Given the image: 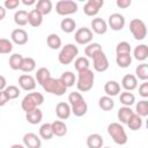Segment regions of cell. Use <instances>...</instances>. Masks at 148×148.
Returning a JSON list of instances; mask_svg holds the SVG:
<instances>
[{"label": "cell", "mask_w": 148, "mask_h": 148, "mask_svg": "<svg viewBox=\"0 0 148 148\" xmlns=\"http://www.w3.org/2000/svg\"><path fill=\"white\" fill-rule=\"evenodd\" d=\"M99 51H102V46L99 43H89L86 47H84V54L87 58H94V56L96 53H98Z\"/></svg>", "instance_id": "836d02e7"}, {"label": "cell", "mask_w": 148, "mask_h": 148, "mask_svg": "<svg viewBox=\"0 0 148 148\" xmlns=\"http://www.w3.org/2000/svg\"><path fill=\"white\" fill-rule=\"evenodd\" d=\"M102 148H111V147H102Z\"/></svg>", "instance_id": "9f6ffc18"}, {"label": "cell", "mask_w": 148, "mask_h": 148, "mask_svg": "<svg viewBox=\"0 0 148 148\" xmlns=\"http://www.w3.org/2000/svg\"><path fill=\"white\" fill-rule=\"evenodd\" d=\"M36 0H22V3L25 5V6H32V5H36Z\"/></svg>", "instance_id": "db71d44e"}, {"label": "cell", "mask_w": 148, "mask_h": 148, "mask_svg": "<svg viewBox=\"0 0 148 148\" xmlns=\"http://www.w3.org/2000/svg\"><path fill=\"white\" fill-rule=\"evenodd\" d=\"M18 86L25 91H32L36 88V80L30 74H22L18 77Z\"/></svg>", "instance_id": "7c38bea8"}, {"label": "cell", "mask_w": 148, "mask_h": 148, "mask_svg": "<svg viewBox=\"0 0 148 148\" xmlns=\"http://www.w3.org/2000/svg\"><path fill=\"white\" fill-rule=\"evenodd\" d=\"M59 79L64 82V84H65L67 88L73 87V86H74V83L76 82L75 74H74L73 72H71V71H66V72H64Z\"/></svg>", "instance_id": "e575fe53"}, {"label": "cell", "mask_w": 148, "mask_h": 148, "mask_svg": "<svg viewBox=\"0 0 148 148\" xmlns=\"http://www.w3.org/2000/svg\"><path fill=\"white\" fill-rule=\"evenodd\" d=\"M35 68H36V61L34 58H30V57L23 58L20 71H22L24 73H31L32 71H35Z\"/></svg>", "instance_id": "8d00e7d4"}, {"label": "cell", "mask_w": 148, "mask_h": 148, "mask_svg": "<svg viewBox=\"0 0 148 148\" xmlns=\"http://www.w3.org/2000/svg\"><path fill=\"white\" fill-rule=\"evenodd\" d=\"M13 50L12 40L7 38H0V54H8Z\"/></svg>", "instance_id": "7bdbcfd3"}, {"label": "cell", "mask_w": 148, "mask_h": 148, "mask_svg": "<svg viewBox=\"0 0 148 148\" xmlns=\"http://www.w3.org/2000/svg\"><path fill=\"white\" fill-rule=\"evenodd\" d=\"M72 111H71V105L68 103L65 102H59L56 105V114L60 120H65L68 119L71 116Z\"/></svg>", "instance_id": "2e32d148"}, {"label": "cell", "mask_w": 148, "mask_h": 148, "mask_svg": "<svg viewBox=\"0 0 148 148\" xmlns=\"http://www.w3.org/2000/svg\"><path fill=\"white\" fill-rule=\"evenodd\" d=\"M119 101L124 106H130L135 103V96L130 91H123L119 96Z\"/></svg>", "instance_id": "74e56055"}, {"label": "cell", "mask_w": 148, "mask_h": 148, "mask_svg": "<svg viewBox=\"0 0 148 148\" xmlns=\"http://www.w3.org/2000/svg\"><path fill=\"white\" fill-rule=\"evenodd\" d=\"M116 62L120 68H127L132 64V56L128 54H117Z\"/></svg>", "instance_id": "f35d334b"}, {"label": "cell", "mask_w": 148, "mask_h": 148, "mask_svg": "<svg viewBox=\"0 0 148 148\" xmlns=\"http://www.w3.org/2000/svg\"><path fill=\"white\" fill-rule=\"evenodd\" d=\"M10 148H25L23 145H18V143H15V145H13Z\"/></svg>", "instance_id": "11a10c76"}, {"label": "cell", "mask_w": 148, "mask_h": 148, "mask_svg": "<svg viewBox=\"0 0 148 148\" xmlns=\"http://www.w3.org/2000/svg\"><path fill=\"white\" fill-rule=\"evenodd\" d=\"M98 106L103 111H111L114 108V101L110 96H102L98 99Z\"/></svg>", "instance_id": "f1b7e54d"}, {"label": "cell", "mask_w": 148, "mask_h": 148, "mask_svg": "<svg viewBox=\"0 0 148 148\" xmlns=\"http://www.w3.org/2000/svg\"><path fill=\"white\" fill-rule=\"evenodd\" d=\"M77 9H79L77 3L73 0H59L56 3V12L58 15L61 16H68L75 14Z\"/></svg>", "instance_id": "8992f818"}, {"label": "cell", "mask_w": 148, "mask_h": 148, "mask_svg": "<svg viewBox=\"0 0 148 148\" xmlns=\"http://www.w3.org/2000/svg\"><path fill=\"white\" fill-rule=\"evenodd\" d=\"M108 134L111 136L114 143L120 145V146L125 145L128 140L127 133L120 123H111L108 126Z\"/></svg>", "instance_id": "3957f363"}, {"label": "cell", "mask_w": 148, "mask_h": 148, "mask_svg": "<svg viewBox=\"0 0 148 148\" xmlns=\"http://www.w3.org/2000/svg\"><path fill=\"white\" fill-rule=\"evenodd\" d=\"M6 17V8L0 5V21H2Z\"/></svg>", "instance_id": "f5cc1de1"}, {"label": "cell", "mask_w": 148, "mask_h": 148, "mask_svg": "<svg viewBox=\"0 0 148 148\" xmlns=\"http://www.w3.org/2000/svg\"><path fill=\"white\" fill-rule=\"evenodd\" d=\"M28 32L22 29V28H17V29H14L10 34V39H12V43L16 44V45H24L27 44L28 42Z\"/></svg>", "instance_id": "4fadbf2b"}, {"label": "cell", "mask_w": 148, "mask_h": 148, "mask_svg": "<svg viewBox=\"0 0 148 148\" xmlns=\"http://www.w3.org/2000/svg\"><path fill=\"white\" fill-rule=\"evenodd\" d=\"M39 136L44 140H50L53 138V132L50 123H45L39 127Z\"/></svg>", "instance_id": "60d3db41"}, {"label": "cell", "mask_w": 148, "mask_h": 148, "mask_svg": "<svg viewBox=\"0 0 148 148\" xmlns=\"http://www.w3.org/2000/svg\"><path fill=\"white\" fill-rule=\"evenodd\" d=\"M135 77L142 81H147L148 80V64L142 62L140 65L136 66L135 68Z\"/></svg>", "instance_id": "1f68e13d"}, {"label": "cell", "mask_w": 148, "mask_h": 148, "mask_svg": "<svg viewBox=\"0 0 148 148\" xmlns=\"http://www.w3.org/2000/svg\"><path fill=\"white\" fill-rule=\"evenodd\" d=\"M21 3L20 0H6L3 2V7L6 9H15L18 7V5Z\"/></svg>", "instance_id": "7dc6e473"}, {"label": "cell", "mask_w": 148, "mask_h": 148, "mask_svg": "<svg viewBox=\"0 0 148 148\" xmlns=\"http://www.w3.org/2000/svg\"><path fill=\"white\" fill-rule=\"evenodd\" d=\"M23 58L22 54L20 53H14L9 57V67L13 69V71H18L21 68V65H22V61H23Z\"/></svg>", "instance_id": "d590c367"}, {"label": "cell", "mask_w": 148, "mask_h": 148, "mask_svg": "<svg viewBox=\"0 0 148 148\" xmlns=\"http://www.w3.org/2000/svg\"><path fill=\"white\" fill-rule=\"evenodd\" d=\"M117 54H131V45L127 42H119L116 46Z\"/></svg>", "instance_id": "ee69618b"}, {"label": "cell", "mask_w": 148, "mask_h": 148, "mask_svg": "<svg viewBox=\"0 0 148 148\" xmlns=\"http://www.w3.org/2000/svg\"><path fill=\"white\" fill-rule=\"evenodd\" d=\"M133 113H134V111H133L130 106H121V108L118 110L117 117H118V120H119L121 124H126Z\"/></svg>", "instance_id": "4316f807"}, {"label": "cell", "mask_w": 148, "mask_h": 148, "mask_svg": "<svg viewBox=\"0 0 148 148\" xmlns=\"http://www.w3.org/2000/svg\"><path fill=\"white\" fill-rule=\"evenodd\" d=\"M133 56L139 61H145L148 58V46L146 44H140L135 46L133 51Z\"/></svg>", "instance_id": "484cf974"}, {"label": "cell", "mask_w": 148, "mask_h": 148, "mask_svg": "<svg viewBox=\"0 0 148 148\" xmlns=\"http://www.w3.org/2000/svg\"><path fill=\"white\" fill-rule=\"evenodd\" d=\"M74 39L80 45H88L92 40V31L89 28L82 27V28H80L75 31Z\"/></svg>", "instance_id": "9c48e42d"}, {"label": "cell", "mask_w": 148, "mask_h": 148, "mask_svg": "<svg viewBox=\"0 0 148 148\" xmlns=\"http://www.w3.org/2000/svg\"><path fill=\"white\" fill-rule=\"evenodd\" d=\"M138 116H140L141 118L147 117L148 116V101L147 99H142L139 101L135 105V112Z\"/></svg>", "instance_id": "ab89813d"}, {"label": "cell", "mask_w": 148, "mask_h": 148, "mask_svg": "<svg viewBox=\"0 0 148 148\" xmlns=\"http://www.w3.org/2000/svg\"><path fill=\"white\" fill-rule=\"evenodd\" d=\"M28 18H29V13L27 10H17L14 14V22L15 24L20 27H24L28 24Z\"/></svg>", "instance_id": "83f0119b"}, {"label": "cell", "mask_w": 148, "mask_h": 148, "mask_svg": "<svg viewBox=\"0 0 148 148\" xmlns=\"http://www.w3.org/2000/svg\"><path fill=\"white\" fill-rule=\"evenodd\" d=\"M86 142H87L88 148H102L103 147V143H104V140H103V138H102L101 134L92 133V134L88 135Z\"/></svg>", "instance_id": "d6986e66"}, {"label": "cell", "mask_w": 148, "mask_h": 148, "mask_svg": "<svg viewBox=\"0 0 148 148\" xmlns=\"http://www.w3.org/2000/svg\"><path fill=\"white\" fill-rule=\"evenodd\" d=\"M43 103H44L43 94H40L38 91H32V92H29L28 95H25L23 97V99L21 102V108L25 113H28V112L37 109Z\"/></svg>", "instance_id": "7a4b0ae2"}, {"label": "cell", "mask_w": 148, "mask_h": 148, "mask_svg": "<svg viewBox=\"0 0 148 148\" xmlns=\"http://www.w3.org/2000/svg\"><path fill=\"white\" fill-rule=\"evenodd\" d=\"M121 87L125 91H132L138 87V79L133 74H126L121 80Z\"/></svg>", "instance_id": "e0dca14e"}, {"label": "cell", "mask_w": 148, "mask_h": 148, "mask_svg": "<svg viewBox=\"0 0 148 148\" xmlns=\"http://www.w3.org/2000/svg\"><path fill=\"white\" fill-rule=\"evenodd\" d=\"M52 8H53V5H52L51 0H38L36 2V7H35V9H37L43 16L50 14Z\"/></svg>", "instance_id": "44dd1931"}, {"label": "cell", "mask_w": 148, "mask_h": 148, "mask_svg": "<svg viewBox=\"0 0 148 148\" xmlns=\"http://www.w3.org/2000/svg\"><path fill=\"white\" fill-rule=\"evenodd\" d=\"M5 92H6V95L8 96L9 101H10V99L17 98L20 96V92L21 91H20V89L16 86H7L6 89H5Z\"/></svg>", "instance_id": "f6af8a7d"}, {"label": "cell", "mask_w": 148, "mask_h": 148, "mask_svg": "<svg viewBox=\"0 0 148 148\" xmlns=\"http://www.w3.org/2000/svg\"><path fill=\"white\" fill-rule=\"evenodd\" d=\"M89 66H90V62H89L87 57H77L74 61V67H75L76 72L89 69Z\"/></svg>", "instance_id": "b9f144b4"}, {"label": "cell", "mask_w": 148, "mask_h": 148, "mask_svg": "<svg viewBox=\"0 0 148 148\" xmlns=\"http://www.w3.org/2000/svg\"><path fill=\"white\" fill-rule=\"evenodd\" d=\"M7 87V81H6V77L0 75V91L1 90H5Z\"/></svg>", "instance_id": "816d5d0a"}, {"label": "cell", "mask_w": 148, "mask_h": 148, "mask_svg": "<svg viewBox=\"0 0 148 148\" xmlns=\"http://www.w3.org/2000/svg\"><path fill=\"white\" fill-rule=\"evenodd\" d=\"M23 146L25 148H40L42 140L35 133H25L23 135Z\"/></svg>", "instance_id": "5bb4252c"}, {"label": "cell", "mask_w": 148, "mask_h": 148, "mask_svg": "<svg viewBox=\"0 0 148 148\" xmlns=\"http://www.w3.org/2000/svg\"><path fill=\"white\" fill-rule=\"evenodd\" d=\"M50 77H51V73H50V71H49L46 67H40L39 69H37L36 75H35L36 82H38L40 86H42L47 79H50Z\"/></svg>", "instance_id": "d6a6232c"}, {"label": "cell", "mask_w": 148, "mask_h": 148, "mask_svg": "<svg viewBox=\"0 0 148 148\" xmlns=\"http://www.w3.org/2000/svg\"><path fill=\"white\" fill-rule=\"evenodd\" d=\"M83 99V96L81 95V92H79V91H73V92H71L69 95H68V104L72 106V105H74V104H76V103H79L80 101H82Z\"/></svg>", "instance_id": "bcb514c9"}, {"label": "cell", "mask_w": 148, "mask_h": 148, "mask_svg": "<svg viewBox=\"0 0 148 148\" xmlns=\"http://www.w3.org/2000/svg\"><path fill=\"white\" fill-rule=\"evenodd\" d=\"M91 31H94L97 35H104L108 31V23L102 17H95L91 20Z\"/></svg>", "instance_id": "9a60e30c"}, {"label": "cell", "mask_w": 148, "mask_h": 148, "mask_svg": "<svg viewBox=\"0 0 148 148\" xmlns=\"http://www.w3.org/2000/svg\"><path fill=\"white\" fill-rule=\"evenodd\" d=\"M95 82V74L91 69H84L81 72H77V80H76V87L77 90L81 92H87L94 87Z\"/></svg>", "instance_id": "6da1fadb"}, {"label": "cell", "mask_w": 148, "mask_h": 148, "mask_svg": "<svg viewBox=\"0 0 148 148\" xmlns=\"http://www.w3.org/2000/svg\"><path fill=\"white\" fill-rule=\"evenodd\" d=\"M71 111H72V113H73L75 117H82V116H84V114L87 113V111H88V105H87L86 101L82 99V101H80L79 103L72 105V106H71Z\"/></svg>", "instance_id": "d4e9b609"}, {"label": "cell", "mask_w": 148, "mask_h": 148, "mask_svg": "<svg viewBox=\"0 0 148 148\" xmlns=\"http://www.w3.org/2000/svg\"><path fill=\"white\" fill-rule=\"evenodd\" d=\"M131 3H132L131 0H117V1H116L117 7H119V8H121V9L128 8V7L131 6Z\"/></svg>", "instance_id": "681fc988"}, {"label": "cell", "mask_w": 148, "mask_h": 148, "mask_svg": "<svg viewBox=\"0 0 148 148\" xmlns=\"http://www.w3.org/2000/svg\"><path fill=\"white\" fill-rule=\"evenodd\" d=\"M126 124L130 127V130H132V131H139L142 127V118L140 116H138L136 113H133Z\"/></svg>", "instance_id": "4dcf8cb0"}, {"label": "cell", "mask_w": 148, "mask_h": 148, "mask_svg": "<svg viewBox=\"0 0 148 148\" xmlns=\"http://www.w3.org/2000/svg\"><path fill=\"white\" fill-rule=\"evenodd\" d=\"M103 0H88L83 6V12L87 16H96L99 13V9L103 7Z\"/></svg>", "instance_id": "30bf717a"}, {"label": "cell", "mask_w": 148, "mask_h": 148, "mask_svg": "<svg viewBox=\"0 0 148 148\" xmlns=\"http://www.w3.org/2000/svg\"><path fill=\"white\" fill-rule=\"evenodd\" d=\"M130 31L136 40H142L147 36L146 23L140 18H133L130 22Z\"/></svg>", "instance_id": "52a82bcc"}, {"label": "cell", "mask_w": 148, "mask_h": 148, "mask_svg": "<svg viewBox=\"0 0 148 148\" xmlns=\"http://www.w3.org/2000/svg\"><path fill=\"white\" fill-rule=\"evenodd\" d=\"M125 17L124 15L119 14V13H113L109 16V21H108V25L111 28V30L113 31H120L124 29L125 27Z\"/></svg>", "instance_id": "8fae6325"}, {"label": "cell", "mask_w": 148, "mask_h": 148, "mask_svg": "<svg viewBox=\"0 0 148 148\" xmlns=\"http://www.w3.org/2000/svg\"><path fill=\"white\" fill-rule=\"evenodd\" d=\"M51 127L53 135L56 136H64L67 133V126L62 120H54L53 123H51Z\"/></svg>", "instance_id": "7402d4cb"}, {"label": "cell", "mask_w": 148, "mask_h": 148, "mask_svg": "<svg viewBox=\"0 0 148 148\" xmlns=\"http://www.w3.org/2000/svg\"><path fill=\"white\" fill-rule=\"evenodd\" d=\"M104 91L106 96H110V97L117 96L120 92V84L114 80H110L104 84Z\"/></svg>", "instance_id": "ac0fdd59"}, {"label": "cell", "mask_w": 148, "mask_h": 148, "mask_svg": "<svg viewBox=\"0 0 148 148\" xmlns=\"http://www.w3.org/2000/svg\"><path fill=\"white\" fill-rule=\"evenodd\" d=\"M77 54H79L77 46L69 43L61 47V50L58 54V60L61 65H69L74 59L77 58Z\"/></svg>", "instance_id": "5b68a950"}, {"label": "cell", "mask_w": 148, "mask_h": 148, "mask_svg": "<svg viewBox=\"0 0 148 148\" xmlns=\"http://www.w3.org/2000/svg\"><path fill=\"white\" fill-rule=\"evenodd\" d=\"M25 119H27V121H28L29 124H31V125H37V124H39V123L42 121V119H43V112H42L40 109L37 108V109H35V110H32V111L25 113Z\"/></svg>", "instance_id": "ffe728a7"}, {"label": "cell", "mask_w": 148, "mask_h": 148, "mask_svg": "<svg viewBox=\"0 0 148 148\" xmlns=\"http://www.w3.org/2000/svg\"><path fill=\"white\" fill-rule=\"evenodd\" d=\"M46 44L51 50H58L61 46V38L57 34H50L46 37Z\"/></svg>", "instance_id": "f546056e"}, {"label": "cell", "mask_w": 148, "mask_h": 148, "mask_svg": "<svg viewBox=\"0 0 148 148\" xmlns=\"http://www.w3.org/2000/svg\"><path fill=\"white\" fill-rule=\"evenodd\" d=\"M28 23L34 27L37 28L43 23V15L37 10V9H32L29 12V18H28Z\"/></svg>", "instance_id": "603a6c76"}, {"label": "cell", "mask_w": 148, "mask_h": 148, "mask_svg": "<svg viewBox=\"0 0 148 148\" xmlns=\"http://www.w3.org/2000/svg\"><path fill=\"white\" fill-rule=\"evenodd\" d=\"M60 29L65 34H71L76 29V22L72 17H65L60 22Z\"/></svg>", "instance_id": "cb8c5ba5"}, {"label": "cell", "mask_w": 148, "mask_h": 148, "mask_svg": "<svg viewBox=\"0 0 148 148\" xmlns=\"http://www.w3.org/2000/svg\"><path fill=\"white\" fill-rule=\"evenodd\" d=\"M8 102H9L8 96L6 95L5 90H1V91H0V106H5Z\"/></svg>", "instance_id": "f907efd6"}, {"label": "cell", "mask_w": 148, "mask_h": 148, "mask_svg": "<svg viewBox=\"0 0 148 148\" xmlns=\"http://www.w3.org/2000/svg\"><path fill=\"white\" fill-rule=\"evenodd\" d=\"M42 87L46 92L56 96H62L67 91V87L64 84V82L60 79H54V77L47 79L42 84Z\"/></svg>", "instance_id": "277c9868"}, {"label": "cell", "mask_w": 148, "mask_h": 148, "mask_svg": "<svg viewBox=\"0 0 148 148\" xmlns=\"http://www.w3.org/2000/svg\"><path fill=\"white\" fill-rule=\"evenodd\" d=\"M139 95L143 98H147L148 97V82L147 81H143L140 87H139Z\"/></svg>", "instance_id": "c3c4849f"}, {"label": "cell", "mask_w": 148, "mask_h": 148, "mask_svg": "<svg viewBox=\"0 0 148 148\" xmlns=\"http://www.w3.org/2000/svg\"><path fill=\"white\" fill-rule=\"evenodd\" d=\"M92 67L96 72L98 73H103L109 68V60L106 54L103 51H99L98 53H96L92 58Z\"/></svg>", "instance_id": "ba28073f"}]
</instances>
